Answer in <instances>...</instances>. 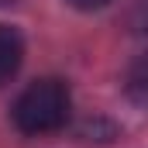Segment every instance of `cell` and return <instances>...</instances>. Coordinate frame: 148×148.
I'll return each mask as SVG.
<instances>
[{
    "label": "cell",
    "instance_id": "6da1fadb",
    "mask_svg": "<svg viewBox=\"0 0 148 148\" xmlns=\"http://www.w3.org/2000/svg\"><path fill=\"white\" fill-rule=\"evenodd\" d=\"M69 103L62 79H35L14 100V127L21 134H52L69 121Z\"/></svg>",
    "mask_w": 148,
    "mask_h": 148
},
{
    "label": "cell",
    "instance_id": "7a4b0ae2",
    "mask_svg": "<svg viewBox=\"0 0 148 148\" xmlns=\"http://www.w3.org/2000/svg\"><path fill=\"white\" fill-rule=\"evenodd\" d=\"M21 59H24V41L14 28L0 24V86L10 83L14 73L21 69Z\"/></svg>",
    "mask_w": 148,
    "mask_h": 148
},
{
    "label": "cell",
    "instance_id": "3957f363",
    "mask_svg": "<svg viewBox=\"0 0 148 148\" xmlns=\"http://www.w3.org/2000/svg\"><path fill=\"white\" fill-rule=\"evenodd\" d=\"M127 93L138 103H148V52H141L127 69Z\"/></svg>",
    "mask_w": 148,
    "mask_h": 148
},
{
    "label": "cell",
    "instance_id": "277c9868",
    "mask_svg": "<svg viewBox=\"0 0 148 148\" xmlns=\"http://www.w3.org/2000/svg\"><path fill=\"white\" fill-rule=\"evenodd\" d=\"M127 24H131V31L148 35V0H134V7L127 14Z\"/></svg>",
    "mask_w": 148,
    "mask_h": 148
},
{
    "label": "cell",
    "instance_id": "5b68a950",
    "mask_svg": "<svg viewBox=\"0 0 148 148\" xmlns=\"http://www.w3.org/2000/svg\"><path fill=\"white\" fill-rule=\"evenodd\" d=\"M76 10H100V7H107L110 0H69Z\"/></svg>",
    "mask_w": 148,
    "mask_h": 148
}]
</instances>
